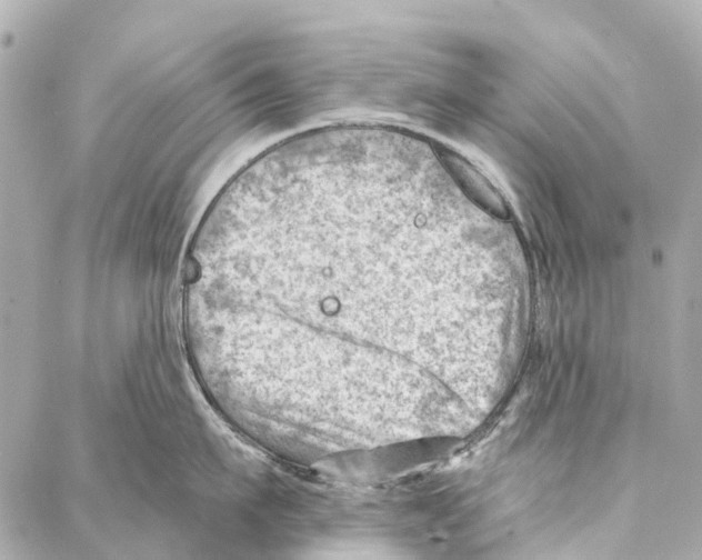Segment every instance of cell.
<instances>
[{
  "label": "cell",
  "instance_id": "cell-1",
  "mask_svg": "<svg viewBox=\"0 0 702 560\" xmlns=\"http://www.w3.org/2000/svg\"><path fill=\"white\" fill-rule=\"evenodd\" d=\"M441 156L449 173L470 201L497 219L510 217L504 196L483 172L453 150L445 149Z\"/></svg>",
  "mask_w": 702,
  "mask_h": 560
}]
</instances>
